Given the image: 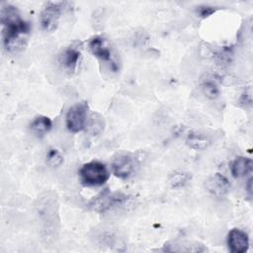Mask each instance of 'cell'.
<instances>
[{
	"label": "cell",
	"instance_id": "1",
	"mask_svg": "<svg viewBox=\"0 0 253 253\" xmlns=\"http://www.w3.org/2000/svg\"><path fill=\"white\" fill-rule=\"evenodd\" d=\"M2 37L5 49L10 53L23 50L28 42L31 33V25L22 19L18 9L8 3L1 6Z\"/></svg>",
	"mask_w": 253,
	"mask_h": 253
},
{
	"label": "cell",
	"instance_id": "2",
	"mask_svg": "<svg viewBox=\"0 0 253 253\" xmlns=\"http://www.w3.org/2000/svg\"><path fill=\"white\" fill-rule=\"evenodd\" d=\"M37 215L41 223L42 235L46 242H53L59 230V216L57 199L50 193L39 197L37 205Z\"/></svg>",
	"mask_w": 253,
	"mask_h": 253
},
{
	"label": "cell",
	"instance_id": "3",
	"mask_svg": "<svg viewBox=\"0 0 253 253\" xmlns=\"http://www.w3.org/2000/svg\"><path fill=\"white\" fill-rule=\"evenodd\" d=\"M79 181L85 187H98L105 184L110 173L107 166L97 160L84 163L78 171Z\"/></svg>",
	"mask_w": 253,
	"mask_h": 253
},
{
	"label": "cell",
	"instance_id": "4",
	"mask_svg": "<svg viewBox=\"0 0 253 253\" xmlns=\"http://www.w3.org/2000/svg\"><path fill=\"white\" fill-rule=\"evenodd\" d=\"M129 200L130 197L126 194L111 193L106 190L89 203V208L97 212L104 213L109 211L125 208Z\"/></svg>",
	"mask_w": 253,
	"mask_h": 253
},
{
	"label": "cell",
	"instance_id": "5",
	"mask_svg": "<svg viewBox=\"0 0 253 253\" xmlns=\"http://www.w3.org/2000/svg\"><path fill=\"white\" fill-rule=\"evenodd\" d=\"M88 104L86 102L77 103L71 106L65 116L66 127L71 132H79L86 127Z\"/></svg>",
	"mask_w": 253,
	"mask_h": 253
},
{
	"label": "cell",
	"instance_id": "6",
	"mask_svg": "<svg viewBox=\"0 0 253 253\" xmlns=\"http://www.w3.org/2000/svg\"><path fill=\"white\" fill-rule=\"evenodd\" d=\"M136 167V159L128 153H120L116 155L112 161L113 174L122 180H126L131 177Z\"/></svg>",
	"mask_w": 253,
	"mask_h": 253
},
{
	"label": "cell",
	"instance_id": "7",
	"mask_svg": "<svg viewBox=\"0 0 253 253\" xmlns=\"http://www.w3.org/2000/svg\"><path fill=\"white\" fill-rule=\"evenodd\" d=\"M63 6V2H49L46 4L40 15V23L43 31L53 32L56 30Z\"/></svg>",
	"mask_w": 253,
	"mask_h": 253
},
{
	"label": "cell",
	"instance_id": "8",
	"mask_svg": "<svg viewBox=\"0 0 253 253\" xmlns=\"http://www.w3.org/2000/svg\"><path fill=\"white\" fill-rule=\"evenodd\" d=\"M88 48L92 52V54L99 59L107 62H111L112 68L117 71L118 67L116 63L112 60V52L109 46L106 43V41L99 36H95L91 38L88 42Z\"/></svg>",
	"mask_w": 253,
	"mask_h": 253
},
{
	"label": "cell",
	"instance_id": "9",
	"mask_svg": "<svg viewBox=\"0 0 253 253\" xmlns=\"http://www.w3.org/2000/svg\"><path fill=\"white\" fill-rule=\"evenodd\" d=\"M227 246L231 253L247 252L249 248L248 234L239 228H232L227 234Z\"/></svg>",
	"mask_w": 253,
	"mask_h": 253
},
{
	"label": "cell",
	"instance_id": "10",
	"mask_svg": "<svg viewBox=\"0 0 253 253\" xmlns=\"http://www.w3.org/2000/svg\"><path fill=\"white\" fill-rule=\"evenodd\" d=\"M206 188L211 195L220 198L228 193L230 184L224 175L215 173L206 181Z\"/></svg>",
	"mask_w": 253,
	"mask_h": 253
},
{
	"label": "cell",
	"instance_id": "11",
	"mask_svg": "<svg viewBox=\"0 0 253 253\" xmlns=\"http://www.w3.org/2000/svg\"><path fill=\"white\" fill-rule=\"evenodd\" d=\"M230 172L234 178H241L250 174L253 170V162L245 156H238L230 163Z\"/></svg>",
	"mask_w": 253,
	"mask_h": 253
},
{
	"label": "cell",
	"instance_id": "12",
	"mask_svg": "<svg viewBox=\"0 0 253 253\" xmlns=\"http://www.w3.org/2000/svg\"><path fill=\"white\" fill-rule=\"evenodd\" d=\"M80 55V50L76 47H68L60 54L59 63L68 72H73L78 65Z\"/></svg>",
	"mask_w": 253,
	"mask_h": 253
},
{
	"label": "cell",
	"instance_id": "13",
	"mask_svg": "<svg viewBox=\"0 0 253 253\" xmlns=\"http://www.w3.org/2000/svg\"><path fill=\"white\" fill-rule=\"evenodd\" d=\"M52 127L51 120L46 116H38L30 124V129L38 136H42L47 133Z\"/></svg>",
	"mask_w": 253,
	"mask_h": 253
},
{
	"label": "cell",
	"instance_id": "14",
	"mask_svg": "<svg viewBox=\"0 0 253 253\" xmlns=\"http://www.w3.org/2000/svg\"><path fill=\"white\" fill-rule=\"evenodd\" d=\"M86 126L91 135L93 136L99 135L104 130V127H105L104 118L98 113H93L90 116L89 120H87Z\"/></svg>",
	"mask_w": 253,
	"mask_h": 253
},
{
	"label": "cell",
	"instance_id": "15",
	"mask_svg": "<svg viewBox=\"0 0 253 253\" xmlns=\"http://www.w3.org/2000/svg\"><path fill=\"white\" fill-rule=\"evenodd\" d=\"M187 145L195 150H204L206 149L209 144H210V140L203 134L200 133H190L187 137L186 140Z\"/></svg>",
	"mask_w": 253,
	"mask_h": 253
},
{
	"label": "cell",
	"instance_id": "16",
	"mask_svg": "<svg viewBox=\"0 0 253 253\" xmlns=\"http://www.w3.org/2000/svg\"><path fill=\"white\" fill-rule=\"evenodd\" d=\"M192 176L189 172H175L170 175L168 179V184L172 189L183 188L190 180Z\"/></svg>",
	"mask_w": 253,
	"mask_h": 253
},
{
	"label": "cell",
	"instance_id": "17",
	"mask_svg": "<svg viewBox=\"0 0 253 253\" xmlns=\"http://www.w3.org/2000/svg\"><path fill=\"white\" fill-rule=\"evenodd\" d=\"M202 91L205 94V96L211 100L216 99L220 94V90L216 82L210 79L205 80L202 83Z\"/></svg>",
	"mask_w": 253,
	"mask_h": 253
},
{
	"label": "cell",
	"instance_id": "18",
	"mask_svg": "<svg viewBox=\"0 0 253 253\" xmlns=\"http://www.w3.org/2000/svg\"><path fill=\"white\" fill-rule=\"evenodd\" d=\"M63 156L56 148H49L45 154V162L51 168H57L63 163Z\"/></svg>",
	"mask_w": 253,
	"mask_h": 253
},
{
	"label": "cell",
	"instance_id": "19",
	"mask_svg": "<svg viewBox=\"0 0 253 253\" xmlns=\"http://www.w3.org/2000/svg\"><path fill=\"white\" fill-rule=\"evenodd\" d=\"M218 8L211 5H200L197 7L196 12L199 17L201 18H208L211 15L214 14Z\"/></svg>",
	"mask_w": 253,
	"mask_h": 253
},
{
	"label": "cell",
	"instance_id": "20",
	"mask_svg": "<svg viewBox=\"0 0 253 253\" xmlns=\"http://www.w3.org/2000/svg\"><path fill=\"white\" fill-rule=\"evenodd\" d=\"M240 104L245 106V107L252 105V90H251V87H248L243 91V93L240 97Z\"/></svg>",
	"mask_w": 253,
	"mask_h": 253
},
{
	"label": "cell",
	"instance_id": "21",
	"mask_svg": "<svg viewBox=\"0 0 253 253\" xmlns=\"http://www.w3.org/2000/svg\"><path fill=\"white\" fill-rule=\"evenodd\" d=\"M246 191L248 193V196L251 197L252 196V178H249V180L247 181L246 184Z\"/></svg>",
	"mask_w": 253,
	"mask_h": 253
}]
</instances>
